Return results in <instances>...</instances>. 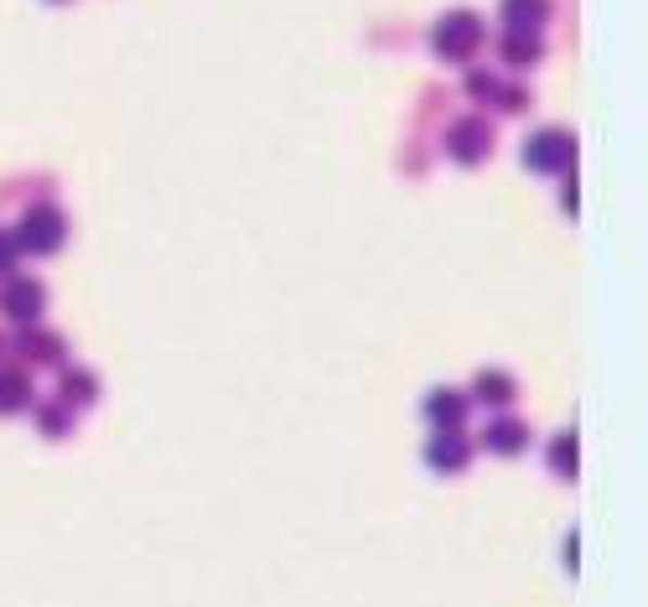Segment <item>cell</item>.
I'll return each instance as SVG.
<instances>
[{
	"instance_id": "1",
	"label": "cell",
	"mask_w": 648,
	"mask_h": 607,
	"mask_svg": "<svg viewBox=\"0 0 648 607\" xmlns=\"http://www.w3.org/2000/svg\"><path fill=\"white\" fill-rule=\"evenodd\" d=\"M63 233H68V224H63V213L52 208V203H37V208L22 213V224H16V250L22 255H58L63 250Z\"/></svg>"
},
{
	"instance_id": "2",
	"label": "cell",
	"mask_w": 648,
	"mask_h": 607,
	"mask_svg": "<svg viewBox=\"0 0 648 607\" xmlns=\"http://www.w3.org/2000/svg\"><path fill=\"white\" fill-rule=\"evenodd\" d=\"M431 42H436L441 58H452V63H467L478 42H483V22L472 16V11H452V16H441L436 31H431Z\"/></svg>"
},
{
	"instance_id": "3",
	"label": "cell",
	"mask_w": 648,
	"mask_h": 607,
	"mask_svg": "<svg viewBox=\"0 0 648 607\" xmlns=\"http://www.w3.org/2000/svg\"><path fill=\"white\" fill-rule=\"evenodd\" d=\"M524 166H534V172H566V166L576 162V140L566 136V130H556V125H545V130H534L530 140H524Z\"/></svg>"
},
{
	"instance_id": "4",
	"label": "cell",
	"mask_w": 648,
	"mask_h": 607,
	"mask_svg": "<svg viewBox=\"0 0 648 607\" xmlns=\"http://www.w3.org/2000/svg\"><path fill=\"white\" fill-rule=\"evenodd\" d=\"M487 151H493V130H487L483 119H457V125L446 130V156H452V162L472 166V162H483Z\"/></svg>"
},
{
	"instance_id": "5",
	"label": "cell",
	"mask_w": 648,
	"mask_h": 607,
	"mask_svg": "<svg viewBox=\"0 0 648 607\" xmlns=\"http://www.w3.org/2000/svg\"><path fill=\"white\" fill-rule=\"evenodd\" d=\"M42 286L37 280H5V291H0V312L11 317V323H37L42 317Z\"/></svg>"
},
{
	"instance_id": "6",
	"label": "cell",
	"mask_w": 648,
	"mask_h": 607,
	"mask_svg": "<svg viewBox=\"0 0 648 607\" xmlns=\"http://www.w3.org/2000/svg\"><path fill=\"white\" fill-rule=\"evenodd\" d=\"M483 446L487 452H498V457H513L519 446H530V426L513 416H493L483 426Z\"/></svg>"
},
{
	"instance_id": "7",
	"label": "cell",
	"mask_w": 648,
	"mask_h": 607,
	"mask_svg": "<svg viewBox=\"0 0 648 607\" xmlns=\"http://www.w3.org/2000/svg\"><path fill=\"white\" fill-rule=\"evenodd\" d=\"M425 463L436 467V472H462L467 467V442L457 426H446V431H436L431 437V446H425Z\"/></svg>"
},
{
	"instance_id": "8",
	"label": "cell",
	"mask_w": 648,
	"mask_h": 607,
	"mask_svg": "<svg viewBox=\"0 0 648 607\" xmlns=\"http://www.w3.org/2000/svg\"><path fill=\"white\" fill-rule=\"evenodd\" d=\"M425 416H431V426H436V431H446V426H462L467 395H462V390H431V395H425Z\"/></svg>"
},
{
	"instance_id": "9",
	"label": "cell",
	"mask_w": 648,
	"mask_h": 607,
	"mask_svg": "<svg viewBox=\"0 0 648 607\" xmlns=\"http://www.w3.org/2000/svg\"><path fill=\"white\" fill-rule=\"evenodd\" d=\"M550 16V0H504V22L509 31H539Z\"/></svg>"
},
{
	"instance_id": "10",
	"label": "cell",
	"mask_w": 648,
	"mask_h": 607,
	"mask_svg": "<svg viewBox=\"0 0 648 607\" xmlns=\"http://www.w3.org/2000/svg\"><path fill=\"white\" fill-rule=\"evenodd\" d=\"M498 52H504V63H513V68H530V63H539V31H509L498 42Z\"/></svg>"
},
{
	"instance_id": "11",
	"label": "cell",
	"mask_w": 648,
	"mask_h": 607,
	"mask_svg": "<svg viewBox=\"0 0 648 607\" xmlns=\"http://www.w3.org/2000/svg\"><path fill=\"white\" fill-rule=\"evenodd\" d=\"M16 349L26 353V358H63V338H58V332H47V327H31L26 323V332L22 338H16Z\"/></svg>"
},
{
	"instance_id": "12",
	"label": "cell",
	"mask_w": 648,
	"mask_h": 607,
	"mask_svg": "<svg viewBox=\"0 0 648 607\" xmlns=\"http://www.w3.org/2000/svg\"><path fill=\"white\" fill-rule=\"evenodd\" d=\"M31 405V379L22 369H0V410H22Z\"/></svg>"
},
{
	"instance_id": "13",
	"label": "cell",
	"mask_w": 648,
	"mask_h": 607,
	"mask_svg": "<svg viewBox=\"0 0 648 607\" xmlns=\"http://www.w3.org/2000/svg\"><path fill=\"white\" fill-rule=\"evenodd\" d=\"M478 400H483V405H493V410H504V405L513 400V379H509V374H498V369L478 374Z\"/></svg>"
},
{
	"instance_id": "14",
	"label": "cell",
	"mask_w": 648,
	"mask_h": 607,
	"mask_svg": "<svg viewBox=\"0 0 648 607\" xmlns=\"http://www.w3.org/2000/svg\"><path fill=\"white\" fill-rule=\"evenodd\" d=\"M93 395H99V379H93L89 369H68V374H63V400H73V405H89Z\"/></svg>"
},
{
	"instance_id": "15",
	"label": "cell",
	"mask_w": 648,
	"mask_h": 607,
	"mask_svg": "<svg viewBox=\"0 0 648 607\" xmlns=\"http://www.w3.org/2000/svg\"><path fill=\"white\" fill-rule=\"evenodd\" d=\"M550 467H556L560 478L576 472V431H560L556 442H550Z\"/></svg>"
},
{
	"instance_id": "16",
	"label": "cell",
	"mask_w": 648,
	"mask_h": 607,
	"mask_svg": "<svg viewBox=\"0 0 648 607\" xmlns=\"http://www.w3.org/2000/svg\"><path fill=\"white\" fill-rule=\"evenodd\" d=\"M37 426H42L47 437H63V431L73 426V416L63 410V405H42V410H37Z\"/></svg>"
},
{
	"instance_id": "17",
	"label": "cell",
	"mask_w": 648,
	"mask_h": 607,
	"mask_svg": "<svg viewBox=\"0 0 648 607\" xmlns=\"http://www.w3.org/2000/svg\"><path fill=\"white\" fill-rule=\"evenodd\" d=\"M498 89H504V84H498L493 73H483V68L467 73V93H472V99H498Z\"/></svg>"
},
{
	"instance_id": "18",
	"label": "cell",
	"mask_w": 648,
	"mask_h": 607,
	"mask_svg": "<svg viewBox=\"0 0 648 607\" xmlns=\"http://www.w3.org/2000/svg\"><path fill=\"white\" fill-rule=\"evenodd\" d=\"M16 255H22V250H16V239H11V233H0V276L16 265Z\"/></svg>"
}]
</instances>
